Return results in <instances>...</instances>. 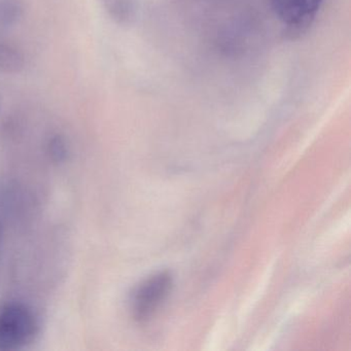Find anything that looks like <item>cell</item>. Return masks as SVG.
Here are the masks:
<instances>
[{
  "label": "cell",
  "mask_w": 351,
  "mask_h": 351,
  "mask_svg": "<svg viewBox=\"0 0 351 351\" xmlns=\"http://www.w3.org/2000/svg\"><path fill=\"white\" fill-rule=\"evenodd\" d=\"M40 330V317L29 304L11 300L0 305V351L25 348Z\"/></svg>",
  "instance_id": "6da1fadb"
},
{
  "label": "cell",
  "mask_w": 351,
  "mask_h": 351,
  "mask_svg": "<svg viewBox=\"0 0 351 351\" xmlns=\"http://www.w3.org/2000/svg\"><path fill=\"white\" fill-rule=\"evenodd\" d=\"M173 279L168 271L155 273L141 281L131 295L130 310L138 324L149 322L161 307L170 291Z\"/></svg>",
  "instance_id": "7a4b0ae2"
},
{
  "label": "cell",
  "mask_w": 351,
  "mask_h": 351,
  "mask_svg": "<svg viewBox=\"0 0 351 351\" xmlns=\"http://www.w3.org/2000/svg\"><path fill=\"white\" fill-rule=\"evenodd\" d=\"M324 0H271L273 11L291 32L307 29Z\"/></svg>",
  "instance_id": "3957f363"
},
{
  "label": "cell",
  "mask_w": 351,
  "mask_h": 351,
  "mask_svg": "<svg viewBox=\"0 0 351 351\" xmlns=\"http://www.w3.org/2000/svg\"><path fill=\"white\" fill-rule=\"evenodd\" d=\"M23 0H0V30H7L19 23L24 15Z\"/></svg>",
  "instance_id": "277c9868"
},
{
  "label": "cell",
  "mask_w": 351,
  "mask_h": 351,
  "mask_svg": "<svg viewBox=\"0 0 351 351\" xmlns=\"http://www.w3.org/2000/svg\"><path fill=\"white\" fill-rule=\"evenodd\" d=\"M25 66V59L18 49L0 44V73H20Z\"/></svg>",
  "instance_id": "5b68a950"
},
{
  "label": "cell",
  "mask_w": 351,
  "mask_h": 351,
  "mask_svg": "<svg viewBox=\"0 0 351 351\" xmlns=\"http://www.w3.org/2000/svg\"><path fill=\"white\" fill-rule=\"evenodd\" d=\"M47 154L54 163H64L69 160L71 149L66 138L61 134H54L47 143Z\"/></svg>",
  "instance_id": "8992f818"
},
{
  "label": "cell",
  "mask_w": 351,
  "mask_h": 351,
  "mask_svg": "<svg viewBox=\"0 0 351 351\" xmlns=\"http://www.w3.org/2000/svg\"><path fill=\"white\" fill-rule=\"evenodd\" d=\"M106 10L112 19L126 22L130 18L132 7L129 0H106Z\"/></svg>",
  "instance_id": "52a82bcc"
},
{
  "label": "cell",
  "mask_w": 351,
  "mask_h": 351,
  "mask_svg": "<svg viewBox=\"0 0 351 351\" xmlns=\"http://www.w3.org/2000/svg\"><path fill=\"white\" fill-rule=\"evenodd\" d=\"M3 241H5V230H3V223L0 221V260L3 254Z\"/></svg>",
  "instance_id": "ba28073f"
}]
</instances>
